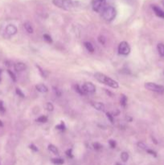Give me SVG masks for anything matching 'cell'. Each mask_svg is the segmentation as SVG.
<instances>
[{"label":"cell","mask_w":164,"mask_h":165,"mask_svg":"<svg viewBox=\"0 0 164 165\" xmlns=\"http://www.w3.org/2000/svg\"><path fill=\"white\" fill-rule=\"evenodd\" d=\"M53 3L56 7L64 11H72L78 8L80 3L77 1L74 0H52Z\"/></svg>","instance_id":"cell-1"},{"label":"cell","mask_w":164,"mask_h":165,"mask_svg":"<svg viewBox=\"0 0 164 165\" xmlns=\"http://www.w3.org/2000/svg\"><path fill=\"white\" fill-rule=\"evenodd\" d=\"M94 77L97 80L101 82L102 84H105V85L110 86L113 89H118V83L116 81L113 80L112 78L109 77L106 75H105L104 73H96L94 74Z\"/></svg>","instance_id":"cell-2"},{"label":"cell","mask_w":164,"mask_h":165,"mask_svg":"<svg viewBox=\"0 0 164 165\" xmlns=\"http://www.w3.org/2000/svg\"><path fill=\"white\" fill-rule=\"evenodd\" d=\"M102 15L103 19L107 22H111L115 19L117 15L116 9L112 6H106L102 11Z\"/></svg>","instance_id":"cell-3"},{"label":"cell","mask_w":164,"mask_h":165,"mask_svg":"<svg viewBox=\"0 0 164 165\" xmlns=\"http://www.w3.org/2000/svg\"><path fill=\"white\" fill-rule=\"evenodd\" d=\"M91 5L95 12H102L106 7V0H92Z\"/></svg>","instance_id":"cell-4"},{"label":"cell","mask_w":164,"mask_h":165,"mask_svg":"<svg viewBox=\"0 0 164 165\" xmlns=\"http://www.w3.org/2000/svg\"><path fill=\"white\" fill-rule=\"evenodd\" d=\"M144 87L146 89L150 90V91L159 93V94H163L164 93L163 85H158V84H155L154 82H146V84L144 85Z\"/></svg>","instance_id":"cell-5"},{"label":"cell","mask_w":164,"mask_h":165,"mask_svg":"<svg viewBox=\"0 0 164 165\" xmlns=\"http://www.w3.org/2000/svg\"><path fill=\"white\" fill-rule=\"evenodd\" d=\"M130 53V46L125 41L121 42L118 45V53L122 56H127Z\"/></svg>","instance_id":"cell-6"},{"label":"cell","mask_w":164,"mask_h":165,"mask_svg":"<svg viewBox=\"0 0 164 165\" xmlns=\"http://www.w3.org/2000/svg\"><path fill=\"white\" fill-rule=\"evenodd\" d=\"M81 89L84 92V95L88 94H93L96 91V87L91 82H85L84 85L81 86Z\"/></svg>","instance_id":"cell-7"},{"label":"cell","mask_w":164,"mask_h":165,"mask_svg":"<svg viewBox=\"0 0 164 165\" xmlns=\"http://www.w3.org/2000/svg\"><path fill=\"white\" fill-rule=\"evenodd\" d=\"M17 31H18V29L14 24H8L6 27V33L9 36H15L17 33Z\"/></svg>","instance_id":"cell-8"},{"label":"cell","mask_w":164,"mask_h":165,"mask_svg":"<svg viewBox=\"0 0 164 165\" xmlns=\"http://www.w3.org/2000/svg\"><path fill=\"white\" fill-rule=\"evenodd\" d=\"M152 9H153L155 14L158 17L164 19V11H163L160 7H157V6H153V7H152Z\"/></svg>","instance_id":"cell-9"},{"label":"cell","mask_w":164,"mask_h":165,"mask_svg":"<svg viewBox=\"0 0 164 165\" xmlns=\"http://www.w3.org/2000/svg\"><path fill=\"white\" fill-rule=\"evenodd\" d=\"M91 104H92L93 108H95L97 110H99V111L105 110V105L103 103L99 102H92Z\"/></svg>","instance_id":"cell-10"},{"label":"cell","mask_w":164,"mask_h":165,"mask_svg":"<svg viewBox=\"0 0 164 165\" xmlns=\"http://www.w3.org/2000/svg\"><path fill=\"white\" fill-rule=\"evenodd\" d=\"M14 68H15V71L22 72V71H23V70H25V69H27V66H26V65H25L24 63L18 62L15 65Z\"/></svg>","instance_id":"cell-11"},{"label":"cell","mask_w":164,"mask_h":165,"mask_svg":"<svg viewBox=\"0 0 164 165\" xmlns=\"http://www.w3.org/2000/svg\"><path fill=\"white\" fill-rule=\"evenodd\" d=\"M36 89H37V91H39L40 93H47L48 91V87L44 84H38L36 85Z\"/></svg>","instance_id":"cell-12"},{"label":"cell","mask_w":164,"mask_h":165,"mask_svg":"<svg viewBox=\"0 0 164 165\" xmlns=\"http://www.w3.org/2000/svg\"><path fill=\"white\" fill-rule=\"evenodd\" d=\"M84 47H85L86 49L89 51V53H94V51H95V49H94V47H93V44L90 43V42H84Z\"/></svg>","instance_id":"cell-13"},{"label":"cell","mask_w":164,"mask_h":165,"mask_svg":"<svg viewBox=\"0 0 164 165\" xmlns=\"http://www.w3.org/2000/svg\"><path fill=\"white\" fill-rule=\"evenodd\" d=\"M157 49H158V52H159V54L162 57H164V44H162V43H159L157 45Z\"/></svg>","instance_id":"cell-14"},{"label":"cell","mask_w":164,"mask_h":165,"mask_svg":"<svg viewBox=\"0 0 164 165\" xmlns=\"http://www.w3.org/2000/svg\"><path fill=\"white\" fill-rule=\"evenodd\" d=\"M23 26H24V28H25V30L28 32V33H30V34H31V33H33V27H32V26H31V23L29 22H26L24 24H23Z\"/></svg>","instance_id":"cell-15"},{"label":"cell","mask_w":164,"mask_h":165,"mask_svg":"<svg viewBox=\"0 0 164 165\" xmlns=\"http://www.w3.org/2000/svg\"><path fill=\"white\" fill-rule=\"evenodd\" d=\"M48 150L51 152H52L55 155H59V150L58 148L53 144H49L48 145Z\"/></svg>","instance_id":"cell-16"},{"label":"cell","mask_w":164,"mask_h":165,"mask_svg":"<svg viewBox=\"0 0 164 165\" xmlns=\"http://www.w3.org/2000/svg\"><path fill=\"white\" fill-rule=\"evenodd\" d=\"M52 162L54 164L56 165H61L64 163V161L61 158H54V159H52Z\"/></svg>","instance_id":"cell-17"},{"label":"cell","mask_w":164,"mask_h":165,"mask_svg":"<svg viewBox=\"0 0 164 165\" xmlns=\"http://www.w3.org/2000/svg\"><path fill=\"white\" fill-rule=\"evenodd\" d=\"M120 104H121L123 107L126 106V104H127V98H126V96H125L124 94H122V97H121V99H120Z\"/></svg>","instance_id":"cell-18"},{"label":"cell","mask_w":164,"mask_h":165,"mask_svg":"<svg viewBox=\"0 0 164 165\" xmlns=\"http://www.w3.org/2000/svg\"><path fill=\"white\" fill-rule=\"evenodd\" d=\"M36 122H40V123H45V122H48V118L44 115H41L38 118H36Z\"/></svg>","instance_id":"cell-19"},{"label":"cell","mask_w":164,"mask_h":165,"mask_svg":"<svg viewBox=\"0 0 164 165\" xmlns=\"http://www.w3.org/2000/svg\"><path fill=\"white\" fill-rule=\"evenodd\" d=\"M121 159L123 162H127L129 160V154L126 152H122L121 154Z\"/></svg>","instance_id":"cell-20"},{"label":"cell","mask_w":164,"mask_h":165,"mask_svg":"<svg viewBox=\"0 0 164 165\" xmlns=\"http://www.w3.org/2000/svg\"><path fill=\"white\" fill-rule=\"evenodd\" d=\"M137 147H139V148H141V149H142V150H145V151H146V150L149 148L146 144L142 143V142H138V143H137Z\"/></svg>","instance_id":"cell-21"},{"label":"cell","mask_w":164,"mask_h":165,"mask_svg":"<svg viewBox=\"0 0 164 165\" xmlns=\"http://www.w3.org/2000/svg\"><path fill=\"white\" fill-rule=\"evenodd\" d=\"M45 109H46L47 110H48V111H53L54 110L53 105H52L51 102L46 103V105H45Z\"/></svg>","instance_id":"cell-22"},{"label":"cell","mask_w":164,"mask_h":165,"mask_svg":"<svg viewBox=\"0 0 164 165\" xmlns=\"http://www.w3.org/2000/svg\"><path fill=\"white\" fill-rule=\"evenodd\" d=\"M43 37H44V40L47 43H49V44H52V37L49 36V35H48V34H44V35L43 36Z\"/></svg>","instance_id":"cell-23"},{"label":"cell","mask_w":164,"mask_h":165,"mask_svg":"<svg viewBox=\"0 0 164 165\" xmlns=\"http://www.w3.org/2000/svg\"><path fill=\"white\" fill-rule=\"evenodd\" d=\"M75 90L80 95H84V92H83V90L81 89V86H80L79 85H75Z\"/></svg>","instance_id":"cell-24"},{"label":"cell","mask_w":164,"mask_h":165,"mask_svg":"<svg viewBox=\"0 0 164 165\" xmlns=\"http://www.w3.org/2000/svg\"><path fill=\"white\" fill-rule=\"evenodd\" d=\"M56 128L58 130H65L66 128V126H65V124H64V122L61 121V122L59 124V125L56 126Z\"/></svg>","instance_id":"cell-25"},{"label":"cell","mask_w":164,"mask_h":165,"mask_svg":"<svg viewBox=\"0 0 164 165\" xmlns=\"http://www.w3.org/2000/svg\"><path fill=\"white\" fill-rule=\"evenodd\" d=\"M15 92H16V94H18V96H19V97H21V98H25V94L23 93L22 90L20 89L16 88V89H15Z\"/></svg>","instance_id":"cell-26"},{"label":"cell","mask_w":164,"mask_h":165,"mask_svg":"<svg viewBox=\"0 0 164 165\" xmlns=\"http://www.w3.org/2000/svg\"><path fill=\"white\" fill-rule=\"evenodd\" d=\"M106 117L107 118L110 120L111 123H114V115L113 114H111L110 113H107L106 114Z\"/></svg>","instance_id":"cell-27"},{"label":"cell","mask_w":164,"mask_h":165,"mask_svg":"<svg viewBox=\"0 0 164 165\" xmlns=\"http://www.w3.org/2000/svg\"><path fill=\"white\" fill-rule=\"evenodd\" d=\"M7 73H8V74H9L10 77H11V78L12 79V81H16V77H15V73H14L13 72L11 71L10 69H8Z\"/></svg>","instance_id":"cell-28"},{"label":"cell","mask_w":164,"mask_h":165,"mask_svg":"<svg viewBox=\"0 0 164 165\" xmlns=\"http://www.w3.org/2000/svg\"><path fill=\"white\" fill-rule=\"evenodd\" d=\"M5 111H6V109H5L4 105H3V102L0 101V113L1 114H4Z\"/></svg>","instance_id":"cell-29"},{"label":"cell","mask_w":164,"mask_h":165,"mask_svg":"<svg viewBox=\"0 0 164 165\" xmlns=\"http://www.w3.org/2000/svg\"><path fill=\"white\" fill-rule=\"evenodd\" d=\"M93 148L95 149V150H97V151H99L100 149H102V144H100L99 143H94L93 144Z\"/></svg>","instance_id":"cell-30"},{"label":"cell","mask_w":164,"mask_h":165,"mask_svg":"<svg viewBox=\"0 0 164 165\" xmlns=\"http://www.w3.org/2000/svg\"><path fill=\"white\" fill-rule=\"evenodd\" d=\"M66 156L68 157V158H73V155H72V149L70 148V149H68L66 151Z\"/></svg>","instance_id":"cell-31"},{"label":"cell","mask_w":164,"mask_h":165,"mask_svg":"<svg viewBox=\"0 0 164 165\" xmlns=\"http://www.w3.org/2000/svg\"><path fill=\"white\" fill-rule=\"evenodd\" d=\"M109 144H110V146L111 148H115L116 146H117V143H116V142L114 140V139L109 140Z\"/></svg>","instance_id":"cell-32"},{"label":"cell","mask_w":164,"mask_h":165,"mask_svg":"<svg viewBox=\"0 0 164 165\" xmlns=\"http://www.w3.org/2000/svg\"><path fill=\"white\" fill-rule=\"evenodd\" d=\"M148 154H150V155H151V156H153L154 157H156L157 156V153L155 152V151H153V150H151V149H150V148H148L147 150L146 151Z\"/></svg>","instance_id":"cell-33"},{"label":"cell","mask_w":164,"mask_h":165,"mask_svg":"<svg viewBox=\"0 0 164 165\" xmlns=\"http://www.w3.org/2000/svg\"><path fill=\"white\" fill-rule=\"evenodd\" d=\"M53 89L56 95L58 96V97H60V96H61V91H60L59 89H57V88H56V87H53Z\"/></svg>","instance_id":"cell-34"},{"label":"cell","mask_w":164,"mask_h":165,"mask_svg":"<svg viewBox=\"0 0 164 165\" xmlns=\"http://www.w3.org/2000/svg\"><path fill=\"white\" fill-rule=\"evenodd\" d=\"M29 147L31 148L32 151H34V152H37V151H38V148H37L34 144H31V145L29 146Z\"/></svg>","instance_id":"cell-35"},{"label":"cell","mask_w":164,"mask_h":165,"mask_svg":"<svg viewBox=\"0 0 164 165\" xmlns=\"http://www.w3.org/2000/svg\"><path fill=\"white\" fill-rule=\"evenodd\" d=\"M98 40H99V42H100L101 44H102V45H105V38H104L103 36H99V39H98Z\"/></svg>","instance_id":"cell-36"},{"label":"cell","mask_w":164,"mask_h":165,"mask_svg":"<svg viewBox=\"0 0 164 165\" xmlns=\"http://www.w3.org/2000/svg\"><path fill=\"white\" fill-rule=\"evenodd\" d=\"M3 122L0 120V127H3Z\"/></svg>","instance_id":"cell-37"},{"label":"cell","mask_w":164,"mask_h":165,"mask_svg":"<svg viewBox=\"0 0 164 165\" xmlns=\"http://www.w3.org/2000/svg\"><path fill=\"white\" fill-rule=\"evenodd\" d=\"M2 69H0V81H1V74H2Z\"/></svg>","instance_id":"cell-38"},{"label":"cell","mask_w":164,"mask_h":165,"mask_svg":"<svg viewBox=\"0 0 164 165\" xmlns=\"http://www.w3.org/2000/svg\"><path fill=\"white\" fill-rule=\"evenodd\" d=\"M116 165H122V164H119V163H117V164H116Z\"/></svg>","instance_id":"cell-39"},{"label":"cell","mask_w":164,"mask_h":165,"mask_svg":"<svg viewBox=\"0 0 164 165\" xmlns=\"http://www.w3.org/2000/svg\"><path fill=\"white\" fill-rule=\"evenodd\" d=\"M162 3H163V7H164V0H163V1H162Z\"/></svg>","instance_id":"cell-40"}]
</instances>
